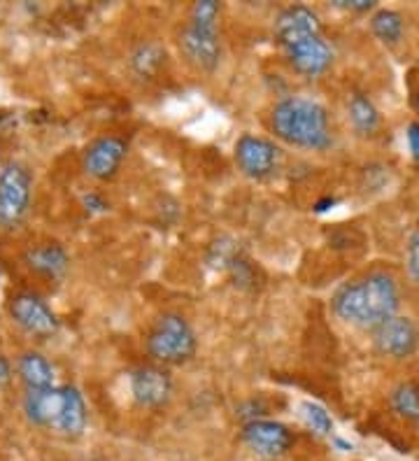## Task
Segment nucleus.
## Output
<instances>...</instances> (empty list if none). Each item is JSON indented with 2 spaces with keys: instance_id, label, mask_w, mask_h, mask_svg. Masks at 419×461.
Returning <instances> with one entry per match:
<instances>
[{
  "instance_id": "obj_23",
  "label": "nucleus",
  "mask_w": 419,
  "mask_h": 461,
  "mask_svg": "<svg viewBox=\"0 0 419 461\" xmlns=\"http://www.w3.org/2000/svg\"><path fill=\"white\" fill-rule=\"evenodd\" d=\"M84 208L89 212H105L107 203L98 194H89V196H84Z\"/></svg>"
},
{
  "instance_id": "obj_17",
  "label": "nucleus",
  "mask_w": 419,
  "mask_h": 461,
  "mask_svg": "<svg viewBox=\"0 0 419 461\" xmlns=\"http://www.w3.org/2000/svg\"><path fill=\"white\" fill-rule=\"evenodd\" d=\"M370 31L387 45H396L403 38V17L394 10H380L370 19Z\"/></svg>"
},
{
  "instance_id": "obj_11",
  "label": "nucleus",
  "mask_w": 419,
  "mask_h": 461,
  "mask_svg": "<svg viewBox=\"0 0 419 461\" xmlns=\"http://www.w3.org/2000/svg\"><path fill=\"white\" fill-rule=\"evenodd\" d=\"M235 161H238V166H241L247 177L263 180L278 168L279 149L266 138L242 135L241 140L235 142Z\"/></svg>"
},
{
  "instance_id": "obj_24",
  "label": "nucleus",
  "mask_w": 419,
  "mask_h": 461,
  "mask_svg": "<svg viewBox=\"0 0 419 461\" xmlns=\"http://www.w3.org/2000/svg\"><path fill=\"white\" fill-rule=\"evenodd\" d=\"M408 145L413 157L419 161V124H410L408 126Z\"/></svg>"
},
{
  "instance_id": "obj_20",
  "label": "nucleus",
  "mask_w": 419,
  "mask_h": 461,
  "mask_svg": "<svg viewBox=\"0 0 419 461\" xmlns=\"http://www.w3.org/2000/svg\"><path fill=\"white\" fill-rule=\"evenodd\" d=\"M166 54L159 45H140L133 54V68L138 75H154L163 63Z\"/></svg>"
},
{
  "instance_id": "obj_15",
  "label": "nucleus",
  "mask_w": 419,
  "mask_h": 461,
  "mask_svg": "<svg viewBox=\"0 0 419 461\" xmlns=\"http://www.w3.org/2000/svg\"><path fill=\"white\" fill-rule=\"evenodd\" d=\"M28 264L42 276L61 277L68 268V254L59 245H42V248L28 252Z\"/></svg>"
},
{
  "instance_id": "obj_14",
  "label": "nucleus",
  "mask_w": 419,
  "mask_h": 461,
  "mask_svg": "<svg viewBox=\"0 0 419 461\" xmlns=\"http://www.w3.org/2000/svg\"><path fill=\"white\" fill-rule=\"evenodd\" d=\"M19 375L26 383V389H50L54 387V371L50 361L38 352H26L19 357Z\"/></svg>"
},
{
  "instance_id": "obj_1",
  "label": "nucleus",
  "mask_w": 419,
  "mask_h": 461,
  "mask_svg": "<svg viewBox=\"0 0 419 461\" xmlns=\"http://www.w3.org/2000/svg\"><path fill=\"white\" fill-rule=\"evenodd\" d=\"M278 45L296 73L319 77L333 63V50L322 33V22L310 7L291 5L275 19Z\"/></svg>"
},
{
  "instance_id": "obj_19",
  "label": "nucleus",
  "mask_w": 419,
  "mask_h": 461,
  "mask_svg": "<svg viewBox=\"0 0 419 461\" xmlns=\"http://www.w3.org/2000/svg\"><path fill=\"white\" fill-rule=\"evenodd\" d=\"M298 411H301L303 422L313 429L314 433L329 436V433L333 431V420H331V415L326 412V408H322L319 403H313V401H303V403L298 405Z\"/></svg>"
},
{
  "instance_id": "obj_25",
  "label": "nucleus",
  "mask_w": 419,
  "mask_h": 461,
  "mask_svg": "<svg viewBox=\"0 0 419 461\" xmlns=\"http://www.w3.org/2000/svg\"><path fill=\"white\" fill-rule=\"evenodd\" d=\"M10 361L5 357H0V384H5L10 380Z\"/></svg>"
},
{
  "instance_id": "obj_8",
  "label": "nucleus",
  "mask_w": 419,
  "mask_h": 461,
  "mask_svg": "<svg viewBox=\"0 0 419 461\" xmlns=\"http://www.w3.org/2000/svg\"><path fill=\"white\" fill-rule=\"evenodd\" d=\"M31 201V175L19 164H10L0 173V221L17 224Z\"/></svg>"
},
{
  "instance_id": "obj_10",
  "label": "nucleus",
  "mask_w": 419,
  "mask_h": 461,
  "mask_svg": "<svg viewBox=\"0 0 419 461\" xmlns=\"http://www.w3.org/2000/svg\"><path fill=\"white\" fill-rule=\"evenodd\" d=\"M10 315L23 331L33 336H51L59 331V317L35 294H19L10 301Z\"/></svg>"
},
{
  "instance_id": "obj_5",
  "label": "nucleus",
  "mask_w": 419,
  "mask_h": 461,
  "mask_svg": "<svg viewBox=\"0 0 419 461\" xmlns=\"http://www.w3.org/2000/svg\"><path fill=\"white\" fill-rule=\"evenodd\" d=\"M219 12H222V7L214 0L196 3L189 12V23L179 38V47L187 54V59L203 70H214L219 57H222L217 33Z\"/></svg>"
},
{
  "instance_id": "obj_7",
  "label": "nucleus",
  "mask_w": 419,
  "mask_h": 461,
  "mask_svg": "<svg viewBox=\"0 0 419 461\" xmlns=\"http://www.w3.org/2000/svg\"><path fill=\"white\" fill-rule=\"evenodd\" d=\"M242 440L251 452H257L263 459H279L291 450L294 433L285 424L273 420H250L242 427Z\"/></svg>"
},
{
  "instance_id": "obj_6",
  "label": "nucleus",
  "mask_w": 419,
  "mask_h": 461,
  "mask_svg": "<svg viewBox=\"0 0 419 461\" xmlns=\"http://www.w3.org/2000/svg\"><path fill=\"white\" fill-rule=\"evenodd\" d=\"M147 352L159 364H187L196 355L194 329L182 315H175V312L161 315L147 336Z\"/></svg>"
},
{
  "instance_id": "obj_13",
  "label": "nucleus",
  "mask_w": 419,
  "mask_h": 461,
  "mask_svg": "<svg viewBox=\"0 0 419 461\" xmlns=\"http://www.w3.org/2000/svg\"><path fill=\"white\" fill-rule=\"evenodd\" d=\"M126 152H129V145L122 138H117V135L98 138L84 152V170H87V175L96 177V180H110V177L117 175Z\"/></svg>"
},
{
  "instance_id": "obj_3",
  "label": "nucleus",
  "mask_w": 419,
  "mask_h": 461,
  "mask_svg": "<svg viewBox=\"0 0 419 461\" xmlns=\"http://www.w3.org/2000/svg\"><path fill=\"white\" fill-rule=\"evenodd\" d=\"M270 129L279 140L303 149H326L331 145L329 114L313 98L291 96L279 101L270 113Z\"/></svg>"
},
{
  "instance_id": "obj_27",
  "label": "nucleus",
  "mask_w": 419,
  "mask_h": 461,
  "mask_svg": "<svg viewBox=\"0 0 419 461\" xmlns=\"http://www.w3.org/2000/svg\"><path fill=\"white\" fill-rule=\"evenodd\" d=\"M414 105H417V110H419V96H417V103H414Z\"/></svg>"
},
{
  "instance_id": "obj_18",
  "label": "nucleus",
  "mask_w": 419,
  "mask_h": 461,
  "mask_svg": "<svg viewBox=\"0 0 419 461\" xmlns=\"http://www.w3.org/2000/svg\"><path fill=\"white\" fill-rule=\"evenodd\" d=\"M391 408L405 420H419V384L403 383L391 394Z\"/></svg>"
},
{
  "instance_id": "obj_2",
  "label": "nucleus",
  "mask_w": 419,
  "mask_h": 461,
  "mask_svg": "<svg viewBox=\"0 0 419 461\" xmlns=\"http://www.w3.org/2000/svg\"><path fill=\"white\" fill-rule=\"evenodd\" d=\"M331 308H333L335 317H341L342 321L375 331L387 320L396 317V282L382 273H373L363 280L350 282L335 292Z\"/></svg>"
},
{
  "instance_id": "obj_22",
  "label": "nucleus",
  "mask_w": 419,
  "mask_h": 461,
  "mask_svg": "<svg viewBox=\"0 0 419 461\" xmlns=\"http://www.w3.org/2000/svg\"><path fill=\"white\" fill-rule=\"evenodd\" d=\"M335 5L345 7V10H354V12H369L373 10L375 3H370V0H338Z\"/></svg>"
},
{
  "instance_id": "obj_4",
  "label": "nucleus",
  "mask_w": 419,
  "mask_h": 461,
  "mask_svg": "<svg viewBox=\"0 0 419 461\" xmlns=\"http://www.w3.org/2000/svg\"><path fill=\"white\" fill-rule=\"evenodd\" d=\"M23 412L35 427H47L63 436H79L87 429V405L77 387L26 389Z\"/></svg>"
},
{
  "instance_id": "obj_12",
  "label": "nucleus",
  "mask_w": 419,
  "mask_h": 461,
  "mask_svg": "<svg viewBox=\"0 0 419 461\" xmlns=\"http://www.w3.org/2000/svg\"><path fill=\"white\" fill-rule=\"evenodd\" d=\"M375 348L380 349L385 357L394 359H405L417 349L419 331L414 321L408 317H391L385 324L375 329Z\"/></svg>"
},
{
  "instance_id": "obj_9",
  "label": "nucleus",
  "mask_w": 419,
  "mask_h": 461,
  "mask_svg": "<svg viewBox=\"0 0 419 461\" xmlns=\"http://www.w3.org/2000/svg\"><path fill=\"white\" fill-rule=\"evenodd\" d=\"M131 394L142 408H163L173 399V377L161 366H140L131 373Z\"/></svg>"
},
{
  "instance_id": "obj_16",
  "label": "nucleus",
  "mask_w": 419,
  "mask_h": 461,
  "mask_svg": "<svg viewBox=\"0 0 419 461\" xmlns=\"http://www.w3.org/2000/svg\"><path fill=\"white\" fill-rule=\"evenodd\" d=\"M350 122H352L357 133L370 135L380 126V113H378V107L373 105V101L369 96L354 94L350 98Z\"/></svg>"
},
{
  "instance_id": "obj_26",
  "label": "nucleus",
  "mask_w": 419,
  "mask_h": 461,
  "mask_svg": "<svg viewBox=\"0 0 419 461\" xmlns=\"http://www.w3.org/2000/svg\"><path fill=\"white\" fill-rule=\"evenodd\" d=\"M333 443H335V447H341V450H342V452H350V450H352V443H347V440H341V438H335V440H333Z\"/></svg>"
},
{
  "instance_id": "obj_21",
  "label": "nucleus",
  "mask_w": 419,
  "mask_h": 461,
  "mask_svg": "<svg viewBox=\"0 0 419 461\" xmlns=\"http://www.w3.org/2000/svg\"><path fill=\"white\" fill-rule=\"evenodd\" d=\"M405 261H408L410 276L419 282V230L410 238L408 242V254H405Z\"/></svg>"
}]
</instances>
